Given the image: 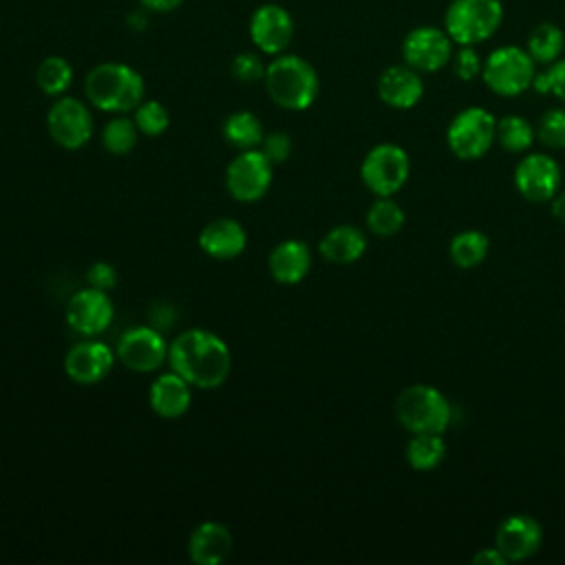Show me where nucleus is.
Returning a JSON list of instances; mask_svg holds the SVG:
<instances>
[{"instance_id": "nucleus-1", "label": "nucleus", "mask_w": 565, "mask_h": 565, "mask_svg": "<svg viewBox=\"0 0 565 565\" xmlns=\"http://www.w3.org/2000/svg\"><path fill=\"white\" fill-rule=\"evenodd\" d=\"M168 366L194 388L212 391L227 380L232 353L221 335L194 327L172 338L168 344Z\"/></svg>"}, {"instance_id": "nucleus-2", "label": "nucleus", "mask_w": 565, "mask_h": 565, "mask_svg": "<svg viewBox=\"0 0 565 565\" xmlns=\"http://www.w3.org/2000/svg\"><path fill=\"white\" fill-rule=\"evenodd\" d=\"M84 93L97 110L126 115L143 102L146 84L132 66L124 62H102L86 73Z\"/></svg>"}, {"instance_id": "nucleus-3", "label": "nucleus", "mask_w": 565, "mask_h": 565, "mask_svg": "<svg viewBox=\"0 0 565 565\" xmlns=\"http://www.w3.org/2000/svg\"><path fill=\"white\" fill-rule=\"evenodd\" d=\"M263 82L269 99L291 113L307 110L320 93V77L313 64L294 53L274 55Z\"/></svg>"}, {"instance_id": "nucleus-4", "label": "nucleus", "mask_w": 565, "mask_h": 565, "mask_svg": "<svg viewBox=\"0 0 565 565\" xmlns=\"http://www.w3.org/2000/svg\"><path fill=\"white\" fill-rule=\"evenodd\" d=\"M397 424L415 433H446L452 422L450 399L433 384H411L395 399Z\"/></svg>"}, {"instance_id": "nucleus-5", "label": "nucleus", "mask_w": 565, "mask_h": 565, "mask_svg": "<svg viewBox=\"0 0 565 565\" xmlns=\"http://www.w3.org/2000/svg\"><path fill=\"white\" fill-rule=\"evenodd\" d=\"M501 22V0H450L444 11V29L457 46H477L490 40Z\"/></svg>"}, {"instance_id": "nucleus-6", "label": "nucleus", "mask_w": 565, "mask_h": 565, "mask_svg": "<svg viewBox=\"0 0 565 565\" xmlns=\"http://www.w3.org/2000/svg\"><path fill=\"white\" fill-rule=\"evenodd\" d=\"M536 62L525 46L503 44L488 53L481 68V79L490 93L499 97H519L532 88Z\"/></svg>"}, {"instance_id": "nucleus-7", "label": "nucleus", "mask_w": 565, "mask_h": 565, "mask_svg": "<svg viewBox=\"0 0 565 565\" xmlns=\"http://www.w3.org/2000/svg\"><path fill=\"white\" fill-rule=\"evenodd\" d=\"M446 143L461 161L486 157L497 143V117L483 106H468L455 113L446 128Z\"/></svg>"}, {"instance_id": "nucleus-8", "label": "nucleus", "mask_w": 565, "mask_h": 565, "mask_svg": "<svg viewBox=\"0 0 565 565\" xmlns=\"http://www.w3.org/2000/svg\"><path fill=\"white\" fill-rule=\"evenodd\" d=\"M411 177V157L408 152L393 143L382 141L375 143L362 159L360 179L364 188L375 196H393L397 194Z\"/></svg>"}, {"instance_id": "nucleus-9", "label": "nucleus", "mask_w": 565, "mask_h": 565, "mask_svg": "<svg viewBox=\"0 0 565 565\" xmlns=\"http://www.w3.org/2000/svg\"><path fill=\"white\" fill-rule=\"evenodd\" d=\"M46 130L51 139L64 150L84 148L95 130L90 108L77 97L60 95L46 113Z\"/></svg>"}, {"instance_id": "nucleus-10", "label": "nucleus", "mask_w": 565, "mask_h": 565, "mask_svg": "<svg viewBox=\"0 0 565 565\" xmlns=\"http://www.w3.org/2000/svg\"><path fill=\"white\" fill-rule=\"evenodd\" d=\"M455 42L444 26L419 24L413 26L402 40V60L419 73H437L450 64Z\"/></svg>"}, {"instance_id": "nucleus-11", "label": "nucleus", "mask_w": 565, "mask_h": 565, "mask_svg": "<svg viewBox=\"0 0 565 565\" xmlns=\"http://www.w3.org/2000/svg\"><path fill=\"white\" fill-rule=\"evenodd\" d=\"M512 181L516 192L530 203H547L561 190L563 172L554 157L545 152H523L516 161Z\"/></svg>"}, {"instance_id": "nucleus-12", "label": "nucleus", "mask_w": 565, "mask_h": 565, "mask_svg": "<svg viewBox=\"0 0 565 565\" xmlns=\"http://www.w3.org/2000/svg\"><path fill=\"white\" fill-rule=\"evenodd\" d=\"M115 355L128 371L154 373L168 362V342L163 331L152 324H141L119 335Z\"/></svg>"}, {"instance_id": "nucleus-13", "label": "nucleus", "mask_w": 565, "mask_h": 565, "mask_svg": "<svg viewBox=\"0 0 565 565\" xmlns=\"http://www.w3.org/2000/svg\"><path fill=\"white\" fill-rule=\"evenodd\" d=\"M271 163L258 150H241L227 170H225V188L230 196L238 203H254L263 199L271 185Z\"/></svg>"}, {"instance_id": "nucleus-14", "label": "nucleus", "mask_w": 565, "mask_h": 565, "mask_svg": "<svg viewBox=\"0 0 565 565\" xmlns=\"http://www.w3.org/2000/svg\"><path fill=\"white\" fill-rule=\"evenodd\" d=\"M66 324L86 338L104 333L113 322V302L108 298V291L84 287L75 291L66 302Z\"/></svg>"}, {"instance_id": "nucleus-15", "label": "nucleus", "mask_w": 565, "mask_h": 565, "mask_svg": "<svg viewBox=\"0 0 565 565\" xmlns=\"http://www.w3.org/2000/svg\"><path fill=\"white\" fill-rule=\"evenodd\" d=\"M291 38H294V18L285 7L276 2H265L252 13L249 40L256 44L258 51L267 55H280L291 44Z\"/></svg>"}, {"instance_id": "nucleus-16", "label": "nucleus", "mask_w": 565, "mask_h": 565, "mask_svg": "<svg viewBox=\"0 0 565 565\" xmlns=\"http://www.w3.org/2000/svg\"><path fill=\"white\" fill-rule=\"evenodd\" d=\"M543 545V527L530 514L505 516L494 532V547L508 563H521L534 556Z\"/></svg>"}, {"instance_id": "nucleus-17", "label": "nucleus", "mask_w": 565, "mask_h": 565, "mask_svg": "<svg viewBox=\"0 0 565 565\" xmlns=\"http://www.w3.org/2000/svg\"><path fill=\"white\" fill-rule=\"evenodd\" d=\"M113 362H115V351L106 342L86 338L66 351L64 373L75 384L90 386L102 382L110 373Z\"/></svg>"}, {"instance_id": "nucleus-18", "label": "nucleus", "mask_w": 565, "mask_h": 565, "mask_svg": "<svg viewBox=\"0 0 565 565\" xmlns=\"http://www.w3.org/2000/svg\"><path fill=\"white\" fill-rule=\"evenodd\" d=\"M377 97L395 110H411L424 97L422 73L408 64L386 66L377 77Z\"/></svg>"}, {"instance_id": "nucleus-19", "label": "nucleus", "mask_w": 565, "mask_h": 565, "mask_svg": "<svg viewBox=\"0 0 565 565\" xmlns=\"http://www.w3.org/2000/svg\"><path fill=\"white\" fill-rule=\"evenodd\" d=\"M148 402L154 415L163 419H177L188 413L192 402V384L172 369L159 373L148 391Z\"/></svg>"}, {"instance_id": "nucleus-20", "label": "nucleus", "mask_w": 565, "mask_h": 565, "mask_svg": "<svg viewBox=\"0 0 565 565\" xmlns=\"http://www.w3.org/2000/svg\"><path fill=\"white\" fill-rule=\"evenodd\" d=\"M199 247L203 254L216 260H232L241 256L247 247V232L245 227L227 216L210 221L199 232Z\"/></svg>"}, {"instance_id": "nucleus-21", "label": "nucleus", "mask_w": 565, "mask_h": 565, "mask_svg": "<svg viewBox=\"0 0 565 565\" xmlns=\"http://www.w3.org/2000/svg\"><path fill=\"white\" fill-rule=\"evenodd\" d=\"M232 532L218 521L199 523L188 539V554L196 565H221L232 554Z\"/></svg>"}, {"instance_id": "nucleus-22", "label": "nucleus", "mask_w": 565, "mask_h": 565, "mask_svg": "<svg viewBox=\"0 0 565 565\" xmlns=\"http://www.w3.org/2000/svg\"><path fill=\"white\" fill-rule=\"evenodd\" d=\"M267 269L280 285H298L311 269V249L305 241L287 238L267 256Z\"/></svg>"}, {"instance_id": "nucleus-23", "label": "nucleus", "mask_w": 565, "mask_h": 565, "mask_svg": "<svg viewBox=\"0 0 565 565\" xmlns=\"http://www.w3.org/2000/svg\"><path fill=\"white\" fill-rule=\"evenodd\" d=\"M318 252L333 265H351L366 252V234L349 223L331 227L318 243Z\"/></svg>"}, {"instance_id": "nucleus-24", "label": "nucleus", "mask_w": 565, "mask_h": 565, "mask_svg": "<svg viewBox=\"0 0 565 565\" xmlns=\"http://www.w3.org/2000/svg\"><path fill=\"white\" fill-rule=\"evenodd\" d=\"M525 49L532 55V60L541 66L554 64L558 57H563L565 51V33L554 22H539L532 26L525 40Z\"/></svg>"}, {"instance_id": "nucleus-25", "label": "nucleus", "mask_w": 565, "mask_h": 565, "mask_svg": "<svg viewBox=\"0 0 565 565\" xmlns=\"http://www.w3.org/2000/svg\"><path fill=\"white\" fill-rule=\"evenodd\" d=\"M490 252V238L481 230H461L450 238L448 256L459 269L479 267Z\"/></svg>"}, {"instance_id": "nucleus-26", "label": "nucleus", "mask_w": 565, "mask_h": 565, "mask_svg": "<svg viewBox=\"0 0 565 565\" xmlns=\"http://www.w3.org/2000/svg\"><path fill=\"white\" fill-rule=\"evenodd\" d=\"M406 463L417 472H428L446 459V441L441 433H415L404 450Z\"/></svg>"}, {"instance_id": "nucleus-27", "label": "nucleus", "mask_w": 565, "mask_h": 565, "mask_svg": "<svg viewBox=\"0 0 565 565\" xmlns=\"http://www.w3.org/2000/svg\"><path fill=\"white\" fill-rule=\"evenodd\" d=\"M223 137L238 150H254L260 146L265 132L260 119L249 110H234L223 121Z\"/></svg>"}, {"instance_id": "nucleus-28", "label": "nucleus", "mask_w": 565, "mask_h": 565, "mask_svg": "<svg viewBox=\"0 0 565 565\" xmlns=\"http://www.w3.org/2000/svg\"><path fill=\"white\" fill-rule=\"evenodd\" d=\"M406 212L393 196H377L366 210V230L380 238H391L402 232Z\"/></svg>"}, {"instance_id": "nucleus-29", "label": "nucleus", "mask_w": 565, "mask_h": 565, "mask_svg": "<svg viewBox=\"0 0 565 565\" xmlns=\"http://www.w3.org/2000/svg\"><path fill=\"white\" fill-rule=\"evenodd\" d=\"M536 139L534 126L521 115H503L497 119V143L512 154H523Z\"/></svg>"}, {"instance_id": "nucleus-30", "label": "nucleus", "mask_w": 565, "mask_h": 565, "mask_svg": "<svg viewBox=\"0 0 565 565\" xmlns=\"http://www.w3.org/2000/svg\"><path fill=\"white\" fill-rule=\"evenodd\" d=\"M35 82L44 95L60 97L73 84V66L62 55H49L38 64Z\"/></svg>"}, {"instance_id": "nucleus-31", "label": "nucleus", "mask_w": 565, "mask_h": 565, "mask_svg": "<svg viewBox=\"0 0 565 565\" xmlns=\"http://www.w3.org/2000/svg\"><path fill=\"white\" fill-rule=\"evenodd\" d=\"M137 137H139V128L135 119L124 115L108 119L106 126L102 128V143L110 154H128L130 150H135Z\"/></svg>"}, {"instance_id": "nucleus-32", "label": "nucleus", "mask_w": 565, "mask_h": 565, "mask_svg": "<svg viewBox=\"0 0 565 565\" xmlns=\"http://www.w3.org/2000/svg\"><path fill=\"white\" fill-rule=\"evenodd\" d=\"M132 119H135L139 132L146 135V137H159L170 126V115H168L166 106L157 99H143L132 110Z\"/></svg>"}, {"instance_id": "nucleus-33", "label": "nucleus", "mask_w": 565, "mask_h": 565, "mask_svg": "<svg viewBox=\"0 0 565 565\" xmlns=\"http://www.w3.org/2000/svg\"><path fill=\"white\" fill-rule=\"evenodd\" d=\"M536 139L550 148V150H563L565 148V106H556V108H547L536 126Z\"/></svg>"}, {"instance_id": "nucleus-34", "label": "nucleus", "mask_w": 565, "mask_h": 565, "mask_svg": "<svg viewBox=\"0 0 565 565\" xmlns=\"http://www.w3.org/2000/svg\"><path fill=\"white\" fill-rule=\"evenodd\" d=\"M450 66H452V73L457 79L472 82V79L481 77L483 57L479 55L477 46H459L450 57Z\"/></svg>"}, {"instance_id": "nucleus-35", "label": "nucleus", "mask_w": 565, "mask_h": 565, "mask_svg": "<svg viewBox=\"0 0 565 565\" xmlns=\"http://www.w3.org/2000/svg\"><path fill=\"white\" fill-rule=\"evenodd\" d=\"M230 71H232V77H234L236 82L254 84V82L265 79L267 66L263 64V60H260L256 53L243 51V53L234 55V60H232V64H230Z\"/></svg>"}, {"instance_id": "nucleus-36", "label": "nucleus", "mask_w": 565, "mask_h": 565, "mask_svg": "<svg viewBox=\"0 0 565 565\" xmlns=\"http://www.w3.org/2000/svg\"><path fill=\"white\" fill-rule=\"evenodd\" d=\"M258 150L269 159L271 166H278V163H285L291 154V137L282 130H274V132H267L258 146Z\"/></svg>"}, {"instance_id": "nucleus-37", "label": "nucleus", "mask_w": 565, "mask_h": 565, "mask_svg": "<svg viewBox=\"0 0 565 565\" xmlns=\"http://www.w3.org/2000/svg\"><path fill=\"white\" fill-rule=\"evenodd\" d=\"M86 282L95 289L110 291L117 285V269L106 260H97L86 269Z\"/></svg>"}, {"instance_id": "nucleus-38", "label": "nucleus", "mask_w": 565, "mask_h": 565, "mask_svg": "<svg viewBox=\"0 0 565 565\" xmlns=\"http://www.w3.org/2000/svg\"><path fill=\"white\" fill-rule=\"evenodd\" d=\"M545 71L550 77V95H554L561 104H565V57H558Z\"/></svg>"}, {"instance_id": "nucleus-39", "label": "nucleus", "mask_w": 565, "mask_h": 565, "mask_svg": "<svg viewBox=\"0 0 565 565\" xmlns=\"http://www.w3.org/2000/svg\"><path fill=\"white\" fill-rule=\"evenodd\" d=\"M150 316H152V327L163 331V329H170L174 322H177V311L170 302H157L152 309H150Z\"/></svg>"}, {"instance_id": "nucleus-40", "label": "nucleus", "mask_w": 565, "mask_h": 565, "mask_svg": "<svg viewBox=\"0 0 565 565\" xmlns=\"http://www.w3.org/2000/svg\"><path fill=\"white\" fill-rule=\"evenodd\" d=\"M472 563H475V565H505L508 561L503 558V554H501L494 545H490V547H481V550L472 556Z\"/></svg>"}, {"instance_id": "nucleus-41", "label": "nucleus", "mask_w": 565, "mask_h": 565, "mask_svg": "<svg viewBox=\"0 0 565 565\" xmlns=\"http://www.w3.org/2000/svg\"><path fill=\"white\" fill-rule=\"evenodd\" d=\"M181 4L183 0H139V7H143L148 13H170Z\"/></svg>"}, {"instance_id": "nucleus-42", "label": "nucleus", "mask_w": 565, "mask_h": 565, "mask_svg": "<svg viewBox=\"0 0 565 565\" xmlns=\"http://www.w3.org/2000/svg\"><path fill=\"white\" fill-rule=\"evenodd\" d=\"M550 207H552V216L565 225V188H561L552 201H550Z\"/></svg>"}, {"instance_id": "nucleus-43", "label": "nucleus", "mask_w": 565, "mask_h": 565, "mask_svg": "<svg viewBox=\"0 0 565 565\" xmlns=\"http://www.w3.org/2000/svg\"><path fill=\"white\" fill-rule=\"evenodd\" d=\"M146 9L143 7H139L137 11H132L130 15H128V26L130 29H135V31H143L146 29V24H148V18H146Z\"/></svg>"}]
</instances>
